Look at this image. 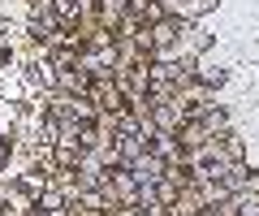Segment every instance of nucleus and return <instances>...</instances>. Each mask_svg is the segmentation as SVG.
<instances>
[{
	"instance_id": "f03ea898",
	"label": "nucleus",
	"mask_w": 259,
	"mask_h": 216,
	"mask_svg": "<svg viewBox=\"0 0 259 216\" xmlns=\"http://www.w3.org/2000/svg\"><path fill=\"white\" fill-rule=\"evenodd\" d=\"M203 121H207V130H212V134L229 130V113H225V108H216V104H207V113H203Z\"/></svg>"
},
{
	"instance_id": "f257e3e1",
	"label": "nucleus",
	"mask_w": 259,
	"mask_h": 216,
	"mask_svg": "<svg viewBox=\"0 0 259 216\" xmlns=\"http://www.w3.org/2000/svg\"><path fill=\"white\" fill-rule=\"evenodd\" d=\"M151 121H156V130H168V134H173L177 125L186 121V113L177 108V104H151Z\"/></svg>"
},
{
	"instance_id": "7ed1b4c3",
	"label": "nucleus",
	"mask_w": 259,
	"mask_h": 216,
	"mask_svg": "<svg viewBox=\"0 0 259 216\" xmlns=\"http://www.w3.org/2000/svg\"><path fill=\"white\" fill-rule=\"evenodd\" d=\"M9 169V139H0V173Z\"/></svg>"
}]
</instances>
